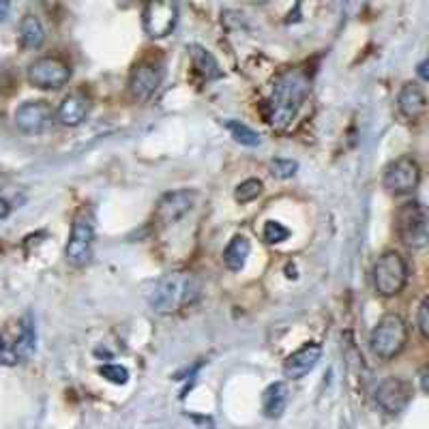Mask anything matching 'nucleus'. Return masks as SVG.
<instances>
[{"label":"nucleus","mask_w":429,"mask_h":429,"mask_svg":"<svg viewBox=\"0 0 429 429\" xmlns=\"http://www.w3.org/2000/svg\"><path fill=\"white\" fill-rule=\"evenodd\" d=\"M309 95V80L302 71H286L275 80L268 99V124L275 129H286L296 118L302 101Z\"/></svg>","instance_id":"f257e3e1"},{"label":"nucleus","mask_w":429,"mask_h":429,"mask_svg":"<svg viewBox=\"0 0 429 429\" xmlns=\"http://www.w3.org/2000/svg\"><path fill=\"white\" fill-rule=\"evenodd\" d=\"M202 294V282L193 273L174 270L163 275L150 294V307L157 314H174L195 302Z\"/></svg>","instance_id":"f03ea898"},{"label":"nucleus","mask_w":429,"mask_h":429,"mask_svg":"<svg viewBox=\"0 0 429 429\" xmlns=\"http://www.w3.org/2000/svg\"><path fill=\"white\" fill-rule=\"evenodd\" d=\"M408 343V324L399 314H387L378 320L369 335L371 352L382 361L395 359Z\"/></svg>","instance_id":"7ed1b4c3"},{"label":"nucleus","mask_w":429,"mask_h":429,"mask_svg":"<svg viewBox=\"0 0 429 429\" xmlns=\"http://www.w3.org/2000/svg\"><path fill=\"white\" fill-rule=\"evenodd\" d=\"M373 288L380 296H395L408 282V262L397 251H387L375 260L371 270Z\"/></svg>","instance_id":"20e7f679"},{"label":"nucleus","mask_w":429,"mask_h":429,"mask_svg":"<svg viewBox=\"0 0 429 429\" xmlns=\"http://www.w3.org/2000/svg\"><path fill=\"white\" fill-rule=\"evenodd\" d=\"M395 230L399 241L410 249L427 245V215L421 202H406L399 207L395 215Z\"/></svg>","instance_id":"39448f33"},{"label":"nucleus","mask_w":429,"mask_h":429,"mask_svg":"<svg viewBox=\"0 0 429 429\" xmlns=\"http://www.w3.org/2000/svg\"><path fill=\"white\" fill-rule=\"evenodd\" d=\"M92 245H95V225L92 217L82 213L75 217L71 225V234L65 247V258L71 266L80 268L86 266L92 258Z\"/></svg>","instance_id":"423d86ee"},{"label":"nucleus","mask_w":429,"mask_h":429,"mask_svg":"<svg viewBox=\"0 0 429 429\" xmlns=\"http://www.w3.org/2000/svg\"><path fill=\"white\" fill-rule=\"evenodd\" d=\"M421 183V168L412 157H399L391 161L385 170L382 185L389 193L403 195L410 193L419 187Z\"/></svg>","instance_id":"0eeeda50"},{"label":"nucleus","mask_w":429,"mask_h":429,"mask_svg":"<svg viewBox=\"0 0 429 429\" xmlns=\"http://www.w3.org/2000/svg\"><path fill=\"white\" fill-rule=\"evenodd\" d=\"M69 78H71L69 67L58 58L43 56L31 63L29 67V82L43 90H58L69 82Z\"/></svg>","instance_id":"6e6552de"},{"label":"nucleus","mask_w":429,"mask_h":429,"mask_svg":"<svg viewBox=\"0 0 429 429\" xmlns=\"http://www.w3.org/2000/svg\"><path fill=\"white\" fill-rule=\"evenodd\" d=\"M179 22V7L174 3H148L142 11L144 33L150 39L168 37Z\"/></svg>","instance_id":"1a4fd4ad"},{"label":"nucleus","mask_w":429,"mask_h":429,"mask_svg":"<svg viewBox=\"0 0 429 429\" xmlns=\"http://www.w3.org/2000/svg\"><path fill=\"white\" fill-rule=\"evenodd\" d=\"M54 112L47 101H26L15 110V127L22 133L39 136L52 127Z\"/></svg>","instance_id":"9d476101"},{"label":"nucleus","mask_w":429,"mask_h":429,"mask_svg":"<svg viewBox=\"0 0 429 429\" xmlns=\"http://www.w3.org/2000/svg\"><path fill=\"white\" fill-rule=\"evenodd\" d=\"M410 397H412V387L403 380V378H397V375H391L387 380H382L375 391L378 406L389 414H399L406 410Z\"/></svg>","instance_id":"9b49d317"},{"label":"nucleus","mask_w":429,"mask_h":429,"mask_svg":"<svg viewBox=\"0 0 429 429\" xmlns=\"http://www.w3.org/2000/svg\"><path fill=\"white\" fill-rule=\"evenodd\" d=\"M163 80V67L155 60H146L136 65L129 75V95L136 101H146L155 95Z\"/></svg>","instance_id":"f8f14e48"},{"label":"nucleus","mask_w":429,"mask_h":429,"mask_svg":"<svg viewBox=\"0 0 429 429\" xmlns=\"http://www.w3.org/2000/svg\"><path fill=\"white\" fill-rule=\"evenodd\" d=\"M195 202V193L191 189H179V191H170L165 193L159 204H157V211H155V219L161 223V225H170V223H176L179 219H183Z\"/></svg>","instance_id":"ddd939ff"},{"label":"nucleus","mask_w":429,"mask_h":429,"mask_svg":"<svg viewBox=\"0 0 429 429\" xmlns=\"http://www.w3.org/2000/svg\"><path fill=\"white\" fill-rule=\"evenodd\" d=\"M322 357V348L320 343H305L302 348H298L294 355H290L284 363V373L290 380H300L305 378L320 361Z\"/></svg>","instance_id":"4468645a"},{"label":"nucleus","mask_w":429,"mask_h":429,"mask_svg":"<svg viewBox=\"0 0 429 429\" xmlns=\"http://www.w3.org/2000/svg\"><path fill=\"white\" fill-rule=\"evenodd\" d=\"M397 108H399V114L406 120L423 118L427 112V97H425L423 88L414 82L403 84L399 95H397Z\"/></svg>","instance_id":"2eb2a0df"},{"label":"nucleus","mask_w":429,"mask_h":429,"mask_svg":"<svg viewBox=\"0 0 429 429\" xmlns=\"http://www.w3.org/2000/svg\"><path fill=\"white\" fill-rule=\"evenodd\" d=\"M88 112H90L88 99L78 95V92H73V95H67L63 99V104L58 106V112H56V118L63 127H78V124H82L86 120Z\"/></svg>","instance_id":"dca6fc26"},{"label":"nucleus","mask_w":429,"mask_h":429,"mask_svg":"<svg viewBox=\"0 0 429 429\" xmlns=\"http://www.w3.org/2000/svg\"><path fill=\"white\" fill-rule=\"evenodd\" d=\"M187 52H189L191 63H193V67L197 69V73L202 75V78H204V80H219V78H221L219 63H217V58L209 52L207 47H202V45H189Z\"/></svg>","instance_id":"f3484780"},{"label":"nucleus","mask_w":429,"mask_h":429,"mask_svg":"<svg viewBox=\"0 0 429 429\" xmlns=\"http://www.w3.org/2000/svg\"><path fill=\"white\" fill-rule=\"evenodd\" d=\"M288 406V387L284 382H275L264 391L262 410L268 419H280Z\"/></svg>","instance_id":"a211bd4d"},{"label":"nucleus","mask_w":429,"mask_h":429,"mask_svg":"<svg viewBox=\"0 0 429 429\" xmlns=\"http://www.w3.org/2000/svg\"><path fill=\"white\" fill-rule=\"evenodd\" d=\"M35 348H37V331H35V322L31 316L24 318L22 322V331L19 337L13 346V357L15 361H29L35 355Z\"/></svg>","instance_id":"6ab92c4d"},{"label":"nucleus","mask_w":429,"mask_h":429,"mask_svg":"<svg viewBox=\"0 0 429 429\" xmlns=\"http://www.w3.org/2000/svg\"><path fill=\"white\" fill-rule=\"evenodd\" d=\"M19 41L26 49H37L45 41V29L37 15H24L19 22Z\"/></svg>","instance_id":"aec40b11"},{"label":"nucleus","mask_w":429,"mask_h":429,"mask_svg":"<svg viewBox=\"0 0 429 429\" xmlns=\"http://www.w3.org/2000/svg\"><path fill=\"white\" fill-rule=\"evenodd\" d=\"M249 251H251V245L245 236H234L228 247L223 251V264L228 270H243L245 264H247V258H249Z\"/></svg>","instance_id":"412c9836"},{"label":"nucleus","mask_w":429,"mask_h":429,"mask_svg":"<svg viewBox=\"0 0 429 429\" xmlns=\"http://www.w3.org/2000/svg\"><path fill=\"white\" fill-rule=\"evenodd\" d=\"M225 127L232 133V138L243 144V146H249V148H256L260 146V136L249 127V124L241 122V120H225Z\"/></svg>","instance_id":"4be33fe9"},{"label":"nucleus","mask_w":429,"mask_h":429,"mask_svg":"<svg viewBox=\"0 0 429 429\" xmlns=\"http://www.w3.org/2000/svg\"><path fill=\"white\" fill-rule=\"evenodd\" d=\"M262 189H264L262 181H258V179H247V181H243V183L236 187L234 200L238 202V204H249V202H254L256 197H260Z\"/></svg>","instance_id":"5701e85b"},{"label":"nucleus","mask_w":429,"mask_h":429,"mask_svg":"<svg viewBox=\"0 0 429 429\" xmlns=\"http://www.w3.org/2000/svg\"><path fill=\"white\" fill-rule=\"evenodd\" d=\"M264 241L266 243H270V245H277V243H284L288 236H290V230L286 228L284 223H280V221H268L266 225H264Z\"/></svg>","instance_id":"b1692460"},{"label":"nucleus","mask_w":429,"mask_h":429,"mask_svg":"<svg viewBox=\"0 0 429 429\" xmlns=\"http://www.w3.org/2000/svg\"><path fill=\"white\" fill-rule=\"evenodd\" d=\"M296 170H298V163L292 159H273L270 161V174L275 176V179H282V181L292 179Z\"/></svg>","instance_id":"393cba45"},{"label":"nucleus","mask_w":429,"mask_h":429,"mask_svg":"<svg viewBox=\"0 0 429 429\" xmlns=\"http://www.w3.org/2000/svg\"><path fill=\"white\" fill-rule=\"evenodd\" d=\"M99 373L112 385H127V380H129V371L122 365H101Z\"/></svg>","instance_id":"a878e982"},{"label":"nucleus","mask_w":429,"mask_h":429,"mask_svg":"<svg viewBox=\"0 0 429 429\" xmlns=\"http://www.w3.org/2000/svg\"><path fill=\"white\" fill-rule=\"evenodd\" d=\"M416 322H419L421 335L427 337V335H429V331H427V326H429V300H427V298H423V302H421L419 314H416Z\"/></svg>","instance_id":"bb28decb"},{"label":"nucleus","mask_w":429,"mask_h":429,"mask_svg":"<svg viewBox=\"0 0 429 429\" xmlns=\"http://www.w3.org/2000/svg\"><path fill=\"white\" fill-rule=\"evenodd\" d=\"M9 213H11V207H9V202H7L5 197H0V221H3V219H7V217H9Z\"/></svg>","instance_id":"cd10ccee"},{"label":"nucleus","mask_w":429,"mask_h":429,"mask_svg":"<svg viewBox=\"0 0 429 429\" xmlns=\"http://www.w3.org/2000/svg\"><path fill=\"white\" fill-rule=\"evenodd\" d=\"M421 391L427 393V367L421 369Z\"/></svg>","instance_id":"c85d7f7f"},{"label":"nucleus","mask_w":429,"mask_h":429,"mask_svg":"<svg viewBox=\"0 0 429 429\" xmlns=\"http://www.w3.org/2000/svg\"><path fill=\"white\" fill-rule=\"evenodd\" d=\"M419 75L423 80H427V60H423L421 65H419Z\"/></svg>","instance_id":"c756f323"},{"label":"nucleus","mask_w":429,"mask_h":429,"mask_svg":"<svg viewBox=\"0 0 429 429\" xmlns=\"http://www.w3.org/2000/svg\"><path fill=\"white\" fill-rule=\"evenodd\" d=\"M7 11H9V3H0V19H5Z\"/></svg>","instance_id":"7c9ffc66"},{"label":"nucleus","mask_w":429,"mask_h":429,"mask_svg":"<svg viewBox=\"0 0 429 429\" xmlns=\"http://www.w3.org/2000/svg\"><path fill=\"white\" fill-rule=\"evenodd\" d=\"M0 82H3V71H0Z\"/></svg>","instance_id":"2f4dec72"}]
</instances>
